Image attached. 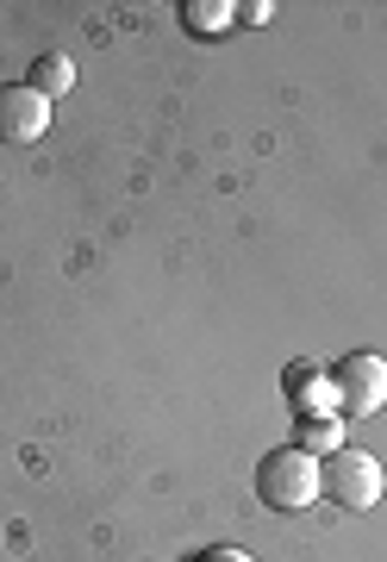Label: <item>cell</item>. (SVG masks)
<instances>
[{"mask_svg": "<svg viewBox=\"0 0 387 562\" xmlns=\"http://www.w3.org/2000/svg\"><path fill=\"white\" fill-rule=\"evenodd\" d=\"M194 562H257V557H244V550H206V557H194Z\"/></svg>", "mask_w": 387, "mask_h": 562, "instance_id": "10", "label": "cell"}, {"mask_svg": "<svg viewBox=\"0 0 387 562\" xmlns=\"http://www.w3.org/2000/svg\"><path fill=\"white\" fill-rule=\"evenodd\" d=\"M319 494H326L331 506H344V513H368V506L387 494V469L368 457V450L344 443V450L319 457Z\"/></svg>", "mask_w": 387, "mask_h": 562, "instance_id": "2", "label": "cell"}, {"mask_svg": "<svg viewBox=\"0 0 387 562\" xmlns=\"http://www.w3.org/2000/svg\"><path fill=\"white\" fill-rule=\"evenodd\" d=\"M294 450H306V457H331V450H344V419H338V413H300Z\"/></svg>", "mask_w": 387, "mask_h": 562, "instance_id": "6", "label": "cell"}, {"mask_svg": "<svg viewBox=\"0 0 387 562\" xmlns=\"http://www.w3.org/2000/svg\"><path fill=\"white\" fill-rule=\"evenodd\" d=\"M269 20H275L269 0H244V7H238V25H269Z\"/></svg>", "mask_w": 387, "mask_h": 562, "instance_id": "9", "label": "cell"}, {"mask_svg": "<svg viewBox=\"0 0 387 562\" xmlns=\"http://www.w3.org/2000/svg\"><path fill=\"white\" fill-rule=\"evenodd\" d=\"M331 406L338 419H375L387 406V357L375 350H350L344 362H331Z\"/></svg>", "mask_w": 387, "mask_h": 562, "instance_id": "3", "label": "cell"}, {"mask_svg": "<svg viewBox=\"0 0 387 562\" xmlns=\"http://www.w3.org/2000/svg\"><path fill=\"white\" fill-rule=\"evenodd\" d=\"M50 132V101H44L38 88H0V144H38Z\"/></svg>", "mask_w": 387, "mask_h": 562, "instance_id": "4", "label": "cell"}, {"mask_svg": "<svg viewBox=\"0 0 387 562\" xmlns=\"http://www.w3.org/2000/svg\"><path fill=\"white\" fill-rule=\"evenodd\" d=\"M182 13H187V25H206V32L225 25V20H238V7H231V0H187Z\"/></svg>", "mask_w": 387, "mask_h": 562, "instance_id": "8", "label": "cell"}, {"mask_svg": "<svg viewBox=\"0 0 387 562\" xmlns=\"http://www.w3.org/2000/svg\"><path fill=\"white\" fill-rule=\"evenodd\" d=\"M257 501H263L269 513H306V506L319 501V457H306L294 443L269 450V457L257 462Z\"/></svg>", "mask_w": 387, "mask_h": 562, "instance_id": "1", "label": "cell"}, {"mask_svg": "<svg viewBox=\"0 0 387 562\" xmlns=\"http://www.w3.org/2000/svg\"><path fill=\"white\" fill-rule=\"evenodd\" d=\"M25 88H38L44 101H57V94H69V88H76V63L62 57V50H44V57L25 69Z\"/></svg>", "mask_w": 387, "mask_h": 562, "instance_id": "7", "label": "cell"}, {"mask_svg": "<svg viewBox=\"0 0 387 562\" xmlns=\"http://www.w3.org/2000/svg\"><path fill=\"white\" fill-rule=\"evenodd\" d=\"M282 394L294 401V413H338V406H331V375L319 362H294L282 375Z\"/></svg>", "mask_w": 387, "mask_h": 562, "instance_id": "5", "label": "cell"}]
</instances>
